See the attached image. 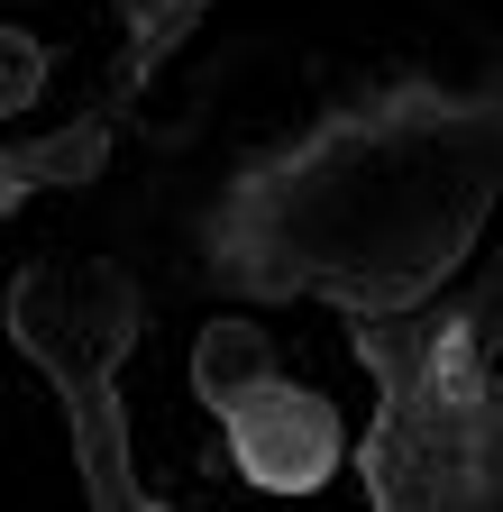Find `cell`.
<instances>
[{"label": "cell", "mask_w": 503, "mask_h": 512, "mask_svg": "<svg viewBox=\"0 0 503 512\" xmlns=\"http://www.w3.org/2000/svg\"><path fill=\"white\" fill-rule=\"evenodd\" d=\"M257 375H275L266 330H247V320H211V330H202V348H193V394H202L211 412H229Z\"/></svg>", "instance_id": "7a4b0ae2"}, {"label": "cell", "mask_w": 503, "mask_h": 512, "mask_svg": "<svg viewBox=\"0 0 503 512\" xmlns=\"http://www.w3.org/2000/svg\"><path fill=\"white\" fill-rule=\"evenodd\" d=\"M220 430H229L238 476L266 485V494H311V485L339 467V448H348L339 439V412L321 394H302V384H284V375H257L220 412Z\"/></svg>", "instance_id": "6da1fadb"}, {"label": "cell", "mask_w": 503, "mask_h": 512, "mask_svg": "<svg viewBox=\"0 0 503 512\" xmlns=\"http://www.w3.org/2000/svg\"><path fill=\"white\" fill-rule=\"evenodd\" d=\"M28 92H37V46H28L19 28H0V119H10Z\"/></svg>", "instance_id": "3957f363"}]
</instances>
